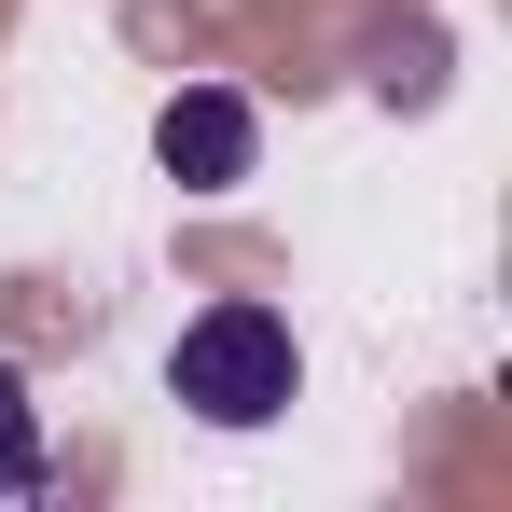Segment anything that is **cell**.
<instances>
[{
    "instance_id": "1",
    "label": "cell",
    "mask_w": 512,
    "mask_h": 512,
    "mask_svg": "<svg viewBox=\"0 0 512 512\" xmlns=\"http://www.w3.org/2000/svg\"><path fill=\"white\" fill-rule=\"evenodd\" d=\"M291 319L277 305H208V319H180L167 346V402L180 416H208V429H263V416H291Z\"/></svg>"
},
{
    "instance_id": "2",
    "label": "cell",
    "mask_w": 512,
    "mask_h": 512,
    "mask_svg": "<svg viewBox=\"0 0 512 512\" xmlns=\"http://www.w3.org/2000/svg\"><path fill=\"white\" fill-rule=\"evenodd\" d=\"M153 153H167L180 194H236L250 153H263V125H250V97H236V84H180L167 111H153Z\"/></svg>"
},
{
    "instance_id": "3",
    "label": "cell",
    "mask_w": 512,
    "mask_h": 512,
    "mask_svg": "<svg viewBox=\"0 0 512 512\" xmlns=\"http://www.w3.org/2000/svg\"><path fill=\"white\" fill-rule=\"evenodd\" d=\"M42 485V402H28V374L0 360V499H28Z\"/></svg>"
}]
</instances>
